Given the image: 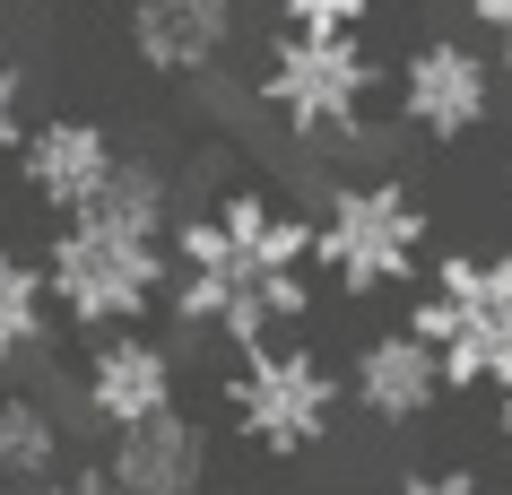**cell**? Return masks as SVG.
<instances>
[{"instance_id": "cell-1", "label": "cell", "mask_w": 512, "mask_h": 495, "mask_svg": "<svg viewBox=\"0 0 512 495\" xmlns=\"http://www.w3.org/2000/svg\"><path fill=\"white\" fill-rule=\"evenodd\" d=\"M313 209L278 200L270 183H226L174 218V287H165V322L183 339L217 348H261L313 313Z\"/></svg>"}, {"instance_id": "cell-2", "label": "cell", "mask_w": 512, "mask_h": 495, "mask_svg": "<svg viewBox=\"0 0 512 495\" xmlns=\"http://www.w3.org/2000/svg\"><path fill=\"white\" fill-rule=\"evenodd\" d=\"M174 218H183V183L157 157L122 148L105 200H87L79 218H53V244H44V278H53L61 330L105 339V330H139L148 313H165V287H174Z\"/></svg>"}, {"instance_id": "cell-3", "label": "cell", "mask_w": 512, "mask_h": 495, "mask_svg": "<svg viewBox=\"0 0 512 495\" xmlns=\"http://www.w3.org/2000/svg\"><path fill=\"white\" fill-rule=\"evenodd\" d=\"M313 270L330 296H400L434 270V209L400 174H330L313 192Z\"/></svg>"}, {"instance_id": "cell-4", "label": "cell", "mask_w": 512, "mask_h": 495, "mask_svg": "<svg viewBox=\"0 0 512 495\" xmlns=\"http://www.w3.org/2000/svg\"><path fill=\"white\" fill-rule=\"evenodd\" d=\"M217 409H226L243 452L313 461L339 435V417H348V374L313 339H261V348H235L226 383H217Z\"/></svg>"}, {"instance_id": "cell-5", "label": "cell", "mask_w": 512, "mask_h": 495, "mask_svg": "<svg viewBox=\"0 0 512 495\" xmlns=\"http://www.w3.org/2000/svg\"><path fill=\"white\" fill-rule=\"evenodd\" d=\"M261 113L304 148H356L382 96V61L365 53V35H313V27H278L252 79Z\"/></svg>"}, {"instance_id": "cell-6", "label": "cell", "mask_w": 512, "mask_h": 495, "mask_svg": "<svg viewBox=\"0 0 512 495\" xmlns=\"http://www.w3.org/2000/svg\"><path fill=\"white\" fill-rule=\"evenodd\" d=\"M408 322L434 339L452 391H512V244L434 252V270L408 287Z\"/></svg>"}, {"instance_id": "cell-7", "label": "cell", "mask_w": 512, "mask_h": 495, "mask_svg": "<svg viewBox=\"0 0 512 495\" xmlns=\"http://www.w3.org/2000/svg\"><path fill=\"white\" fill-rule=\"evenodd\" d=\"M495 70L504 61L486 44H469V35H417L400 53V70H391V105H400V122L417 139L452 148V139H478L495 122Z\"/></svg>"}, {"instance_id": "cell-8", "label": "cell", "mask_w": 512, "mask_h": 495, "mask_svg": "<svg viewBox=\"0 0 512 495\" xmlns=\"http://www.w3.org/2000/svg\"><path fill=\"white\" fill-rule=\"evenodd\" d=\"M339 374H348V409L365 417V426H382V435H417V426L452 400V374H443V357H434V339L417 322L365 330Z\"/></svg>"}, {"instance_id": "cell-9", "label": "cell", "mask_w": 512, "mask_h": 495, "mask_svg": "<svg viewBox=\"0 0 512 495\" xmlns=\"http://www.w3.org/2000/svg\"><path fill=\"white\" fill-rule=\"evenodd\" d=\"M183 400V357L148 339V330H105V339H87L79 357V383H70V417L96 426V435H122L139 417H157Z\"/></svg>"}, {"instance_id": "cell-10", "label": "cell", "mask_w": 512, "mask_h": 495, "mask_svg": "<svg viewBox=\"0 0 512 495\" xmlns=\"http://www.w3.org/2000/svg\"><path fill=\"white\" fill-rule=\"evenodd\" d=\"M9 165H18V192H27L44 218H79L87 200H105L113 165H122V139H113L96 113H35Z\"/></svg>"}, {"instance_id": "cell-11", "label": "cell", "mask_w": 512, "mask_h": 495, "mask_svg": "<svg viewBox=\"0 0 512 495\" xmlns=\"http://www.w3.org/2000/svg\"><path fill=\"white\" fill-rule=\"evenodd\" d=\"M243 35L235 0H131L122 9V44L148 79H217Z\"/></svg>"}, {"instance_id": "cell-12", "label": "cell", "mask_w": 512, "mask_h": 495, "mask_svg": "<svg viewBox=\"0 0 512 495\" xmlns=\"http://www.w3.org/2000/svg\"><path fill=\"white\" fill-rule=\"evenodd\" d=\"M105 469L131 495H209L217 435H209V417H191L183 400H174V409H157V417H139V426H122V435H105Z\"/></svg>"}, {"instance_id": "cell-13", "label": "cell", "mask_w": 512, "mask_h": 495, "mask_svg": "<svg viewBox=\"0 0 512 495\" xmlns=\"http://www.w3.org/2000/svg\"><path fill=\"white\" fill-rule=\"evenodd\" d=\"M70 426H79V417H61L44 391H27V383L0 391V495H35L44 487V478L70 461Z\"/></svg>"}, {"instance_id": "cell-14", "label": "cell", "mask_w": 512, "mask_h": 495, "mask_svg": "<svg viewBox=\"0 0 512 495\" xmlns=\"http://www.w3.org/2000/svg\"><path fill=\"white\" fill-rule=\"evenodd\" d=\"M53 330H61V304H53V278H44V252L0 244V374L53 357Z\"/></svg>"}, {"instance_id": "cell-15", "label": "cell", "mask_w": 512, "mask_h": 495, "mask_svg": "<svg viewBox=\"0 0 512 495\" xmlns=\"http://www.w3.org/2000/svg\"><path fill=\"white\" fill-rule=\"evenodd\" d=\"M382 0H278V27H313V35H365Z\"/></svg>"}, {"instance_id": "cell-16", "label": "cell", "mask_w": 512, "mask_h": 495, "mask_svg": "<svg viewBox=\"0 0 512 495\" xmlns=\"http://www.w3.org/2000/svg\"><path fill=\"white\" fill-rule=\"evenodd\" d=\"M382 495H486V478L469 461H417V469H400Z\"/></svg>"}, {"instance_id": "cell-17", "label": "cell", "mask_w": 512, "mask_h": 495, "mask_svg": "<svg viewBox=\"0 0 512 495\" xmlns=\"http://www.w3.org/2000/svg\"><path fill=\"white\" fill-rule=\"evenodd\" d=\"M27 122H35V113H27V70H18V61L0 53V165L18 157V139H27Z\"/></svg>"}, {"instance_id": "cell-18", "label": "cell", "mask_w": 512, "mask_h": 495, "mask_svg": "<svg viewBox=\"0 0 512 495\" xmlns=\"http://www.w3.org/2000/svg\"><path fill=\"white\" fill-rule=\"evenodd\" d=\"M35 495H131V487H122V478L105 469V452H96V461H79V452H70V461H61Z\"/></svg>"}, {"instance_id": "cell-19", "label": "cell", "mask_w": 512, "mask_h": 495, "mask_svg": "<svg viewBox=\"0 0 512 495\" xmlns=\"http://www.w3.org/2000/svg\"><path fill=\"white\" fill-rule=\"evenodd\" d=\"M469 27H478V44L512 70V0H469Z\"/></svg>"}, {"instance_id": "cell-20", "label": "cell", "mask_w": 512, "mask_h": 495, "mask_svg": "<svg viewBox=\"0 0 512 495\" xmlns=\"http://www.w3.org/2000/svg\"><path fill=\"white\" fill-rule=\"evenodd\" d=\"M495 461L512 469V391H495Z\"/></svg>"}, {"instance_id": "cell-21", "label": "cell", "mask_w": 512, "mask_h": 495, "mask_svg": "<svg viewBox=\"0 0 512 495\" xmlns=\"http://www.w3.org/2000/svg\"><path fill=\"white\" fill-rule=\"evenodd\" d=\"M504 200H512V148H504Z\"/></svg>"}, {"instance_id": "cell-22", "label": "cell", "mask_w": 512, "mask_h": 495, "mask_svg": "<svg viewBox=\"0 0 512 495\" xmlns=\"http://www.w3.org/2000/svg\"><path fill=\"white\" fill-rule=\"evenodd\" d=\"M9 9H27V0H0V18H9Z\"/></svg>"}, {"instance_id": "cell-23", "label": "cell", "mask_w": 512, "mask_h": 495, "mask_svg": "<svg viewBox=\"0 0 512 495\" xmlns=\"http://www.w3.org/2000/svg\"><path fill=\"white\" fill-rule=\"evenodd\" d=\"M460 9H469V0H460Z\"/></svg>"}]
</instances>
